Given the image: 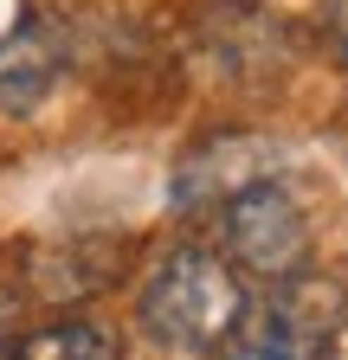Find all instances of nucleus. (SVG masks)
<instances>
[{"instance_id": "obj_1", "label": "nucleus", "mask_w": 348, "mask_h": 360, "mask_svg": "<svg viewBox=\"0 0 348 360\" xmlns=\"http://www.w3.org/2000/svg\"><path fill=\"white\" fill-rule=\"evenodd\" d=\"M239 309H245V283L239 270L206 251V245H174L142 283V328L161 347H181V354H220L239 328Z\"/></svg>"}, {"instance_id": "obj_2", "label": "nucleus", "mask_w": 348, "mask_h": 360, "mask_svg": "<svg viewBox=\"0 0 348 360\" xmlns=\"http://www.w3.org/2000/svg\"><path fill=\"white\" fill-rule=\"evenodd\" d=\"M342 328H348V283L303 264L290 277L265 283L258 296H245L232 341L265 360H329Z\"/></svg>"}, {"instance_id": "obj_3", "label": "nucleus", "mask_w": 348, "mask_h": 360, "mask_svg": "<svg viewBox=\"0 0 348 360\" xmlns=\"http://www.w3.org/2000/svg\"><path fill=\"white\" fill-rule=\"evenodd\" d=\"M220 257L251 283H278L310 264V212L278 174L220 206Z\"/></svg>"}, {"instance_id": "obj_4", "label": "nucleus", "mask_w": 348, "mask_h": 360, "mask_svg": "<svg viewBox=\"0 0 348 360\" xmlns=\"http://www.w3.org/2000/svg\"><path fill=\"white\" fill-rule=\"evenodd\" d=\"M65 77V26L52 13H20L0 32V116H32Z\"/></svg>"}, {"instance_id": "obj_5", "label": "nucleus", "mask_w": 348, "mask_h": 360, "mask_svg": "<svg viewBox=\"0 0 348 360\" xmlns=\"http://www.w3.org/2000/svg\"><path fill=\"white\" fill-rule=\"evenodd\" d=\"M271 148L258 142V135H206V142L181 161V180H174V206L181 212H220L232 193L258 187L265 174Z\"/></svg>"}, {"instance_id": "obj_6", "label": "nucleus", "mask_w": 348, "mask_h": 360, "mask_svg": "<svg viewBox=\"0 0 348 360\" xmlns=\"http://www.w3.org/2000/svg\"><path fill=\"white\" fill-rule=\"evenodd\" d=\"M123 270V251L116 245H97V238H58V245H32L26 251V290L52 309H71L84 296L110 290V277Z\"/></svg>"}, {"instance_id": "obj_7", "label": "nucleus", "mask_w": 348, "mask_h": 360, "mask_svg": "<svg viewBox=\"0 0 348 360\" xmlns=\"http://www.w3.org/2000/svg\"><path fill=\"white\" fill-rule=\"evenodd\" d=\"M20 360H123V335L97 315H58L52 328L20 341Z\"/></svg>"}, {"instance_id": "obj_8", "label": "nucleus", "mask_w": 348, "mask_h": 360, "mask_svg": "<svg viewBox=\"0 0 348 360\" xmlns=\"http://www.w3.org/2000/svg\"><path fill=\"white\" fill-rule=\"evenodd\" d=\"M323 39H329V52L348 65V0H323Z\"/></svg>"}, {"instance_id": "obj_9", "label": "nucleus", "mask_w": 348, "mask_h": 360, "mask_svg": "<svg viewBox=\"0 0 348 360\" xmlns=\"http://www.w3.org/2000/svg\"><path fill=\"white\" fill-rule=\"evenodd\" d=\"M213 360H265V354H251V347H226V354H213Z\"/></svg>"}]
</instances>
